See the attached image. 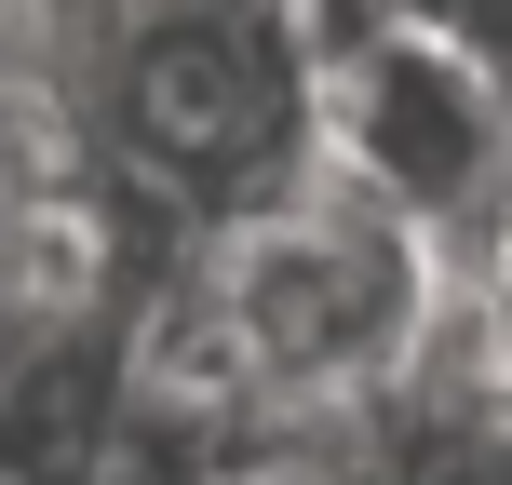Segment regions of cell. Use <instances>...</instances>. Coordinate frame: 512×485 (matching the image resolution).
<instances>
[{
    "instance_id": "cell-1",
    "label": "cell",
    "mask_w": 512,
    "mask_h": 485,
    "mask_svg": "<svg viewBox=\"0 0 512 485\" xmlns=\"http://www.w3.org/2000/svg\"><path fill=\"white\" fill-rule=\"evenodd\" d=\"M216 324H230L270 445H337L351 418H378L418 364L459 337V256L418 216H391L378 189L324 176L270 189L256 216L189 243Z\"/></svg>"
},
{
    "instance_id": "cell-2",
    "label": "cell",
    "mask_w": 512,
    "mask_h": 485,
    "mask_svg": "<svg viewBox=\"0 0 512 485\" xmlns=\"http://www.w3.org/2000/svg\"><path fill=\"white\" fill-rule=\"evenodd\" d=\"M324 176L378 189L445 256H472L512 203V68L445 27H337L324 54Z\"/></svg>"
},
{
    "instance_id": "cell-3",
    "label": "cell",
    "mask_w": 512,
    "mask_h": 485,
    "mask_svg": "<svg viewBox=\"0 0 512 485\" xmlns=\"http://www.w3.org/2000/svg\"><path fill=\"white\" fill-rule=\"evenodd\" d=\"M176 485H351L324 459V445H243V459H216V472H176Z\"/></svg>"
}]
</instances>
